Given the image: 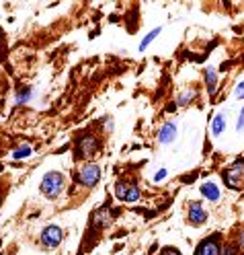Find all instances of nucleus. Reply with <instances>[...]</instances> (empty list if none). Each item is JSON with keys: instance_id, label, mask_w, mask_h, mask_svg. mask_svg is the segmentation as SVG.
I'll use <instances>...</instances> for the list:
<instances>
[{"instance_id": "nucleus-6", "label": "nucleus", "mask_w": 244, "mask_h": 255, "mask_svg": "<svg viewBox=\"0 0 244 255\" xmlns=\"http://www.w3.org/2000/svg\"><path fill=\"white\" fill-rule=\"evenodd\" d=\"M115 196L121 202H138L140 200V187L132 181H119L115 185Z\"/></svg>"}, {"instance_id": "nucleus-25", "label": "nucleus", "mask_w": 244, "mask_h": 255, "mask_svg": "<svg viewBox=\"0 0 244 255\" xmlns=\"http://www.w3.org/2000/svg\"><path fill=\"white\" fill-rule=\"evenodd\" d=\"M0 204H2V196H0Z\"/></svg>"}, {"instance_id": "nucleus-14", "label": "nucleus", "mask_w": 244, "mask_h": 255, "mask_svg": "<svg viewBox=\"0 0 244 255\" xmlns=\"http://www.w3.org/2000/svg\"><path fill=\"white\" fill-rule=\"evenodd\" d=\"M160 31H162V29H160V27H156V29H152L150 33H148V35H146V37L142 39V43H140V52H144L146 47H148V45H150V43H152V41H154V39L160 35Z\"/></svg>"}, {"instance_id": "nucleus-10", "label": "nucleus", "mask_w": 244, "mask_h": 255, "mask_svg": "<svg viewBox=\"0 0 244 255\" xmlns=\"http://www.w3.org/2000/svg\"><path fill=\"white\" fill-rule=\"evenodd\" d=\"M176 138V126L172 122H166L164 126L160 128V134H158V142L160 144H170V142Z\"/></svg>"}, {"instance_id": "nucleus-17", "label": "nucleus", "mask_w": 244, "mask_h": 255, "mask_svg": "<svg viewBox=\"0 0 244 255\" xmlns=\"http://www.w3.org/2000/svg\"><path fill=\"white\" fill-rule=\"evenodd\" d=\"M33 154V150H31V146H21V148H17L12 152V158H17V161H21V158H27V156H31Z\"/></svg>"}, {"instance_id": "nucleus-7", "label": "nucleus", "mask_w": 244, "mask_h": 255, "mask_svg": "<svg viewBox=\"0 0 244 255\" xmlns=\"http://www.w3.org/2000/svg\"><path fill=\"white\" fill-rule=\"evenodd\" d=\"M62 239H64V231L56 225H50V227H45L43 233H41V243L45 247H58L62 243Z\"/></svg>"}, {"instance_id": "nucleus-20", "label": "nucleus", "mask_w": 244, "mask_h": 255, "mask_svg": "<svg viewBox=\"0 0 244 255\" xmlns=\"http://www.w3.org/2000/svg\"><path fill=\"white\" fill-rule=\"evenodd\" d=\"M234 95H236V99H244V81H242V83H238V87H236Z\"/></svg>"}, {"instance_id": "nucleus-1", "label": "nucleus", "mask_w": 244, "mask_h": 255, "mask_svg": "<svg viewBox=\"0 0 244 255\" xmlns=\"http://www.w3.org/2000/svg\"><path fill=\"white\" fill-rule=\"evenodd\" d=\"M64 185H66V181H64V175L58 173V171H50L41 179V194L45 198H50V200H56V198H60V194L64 191Z\"/></svg>"}, {"instance_id": "nucleus-11", "label": "nucleus", "mask_w": 244, "mask_h": 255, "mask_svg": "<svg viewBox=\"0 0 244 255\" xmlns=\"http://www.w3.org/2000/svg\"><path fill=\"white\" fill-rule=\"evenodd\" d=\"M205 85H207L209 97H214V95L218 93V74H216V68L207 66V70H205Z\"/></svg>"}, {"instance_id": "nucleus-18", "label": "nucleus", "mask_w": 244, "mask_h": 255, "mask_svg": "<svg viewBox=\"0 0 244 255\" xmlns=\"http://www.w3.org/2000/svg\"><path fill=\"white\" fill-rule=\"evenodd\" d=\"M244 130V107L240 111V116H238V122H236V132H242Z\"/></svg>"}, {"instance_id": "nucleus-5", "label": "nucleus", "mask_w": 244, "mask_h": 255, "mask_svg": "<svg viewBox=\"0 0 244 255\" xmlns=\"http://www.w3.org/2000/svg\"><path fill=\"white\" fill-rule=\"evenodd\" d=\"M195 255H222V239L220 235H211L207 239H203V241L197 245V249H195Z\"/></svg>"}, {"instance_id": "nucleus-19", "label": "nucleus", "mask_w": 244, "mask_h": 255, "mask_svg": "<svg viewBox=\"0 0 244 255\" xmlns=\"http://www.w3.org/2000/svg\"><path fill=\"white\" fill-rule=\"evenodd\" d=\"M160 255H181V251H178L176 247H164L160 251Z\"/></svg>"}, {"instance_id": "nucleus-13", "label": "nucleus", "mask_w": 244, "mask_h": 255, "mask_svg": "<svg viewBox=\"0 0 244 255\" xmlns=\"http://www.w3.org/2000/svg\"><path fill=\"white\" fill-rule=\"evenodd\" d=\"M224 130H226V111H220V114L214 116V122H211V134L222 136Z\"/></svg>"}, {"instance_id": "nucleus-21", "label": "nucleus", "mask_w": 244, "mask_h": 255, "mask_svg": "<svg viewBox=\"0 0 244 255\" xmlns=\"http://www.w3.org/2000/svg\"><path fill=\"white\" fill-rule=\"evenodd\" d=\"M166 177V169H162V171H158L156 175H154V181H162Z\"/></svg>"}, {"instance_id": "nucleus-3", "label": "nucleus", "mask_w": 244, "mask_h": 255, "mask_svg": "<svg viewBox=\"0 0 244 255\" xmlns=\"http://www.w3.org/2000/svg\"><path fill=\"white\" fill-rule=\"evenodd\" d=\"M96 150H99V140H96L94 136L90 134H84V136H80L76 140V156L78 158H90Z\"/></svg>"}, {"instance_id": "nucleus-12", "label": "nucleus", "mask_w": 244, "mask_h": 255, "mask_svg": "<svg viewBox=\"0 0 244 255\" xmlns=\"http://www.w3.org/2000/svg\"><path fill=\"white\" fill-rule=\"evenodd\" d=\"M201 194L207 198V202H218L220 200V187L216 185V183H211V181H207V183H203L201 185Z\"/></svg>"}, {"instance_id": "nucleus-15", "label": "nucleus", "mask_w": 244, "mask_h": 255, "mask_svg": "<svg viewBox=\"0 0 244 255\" xmlns=\"http://www.w3.org/2000/svg\"><path fill=\"white\" fill-rule=\"evenodd\" d=\"M195 97H197V93H195V91H185L183 95H178V99H176V105L178 107H185V105H189Z\"/></svg>"}, {"instance_id": "nucleus-16", "label": "nucleus", "mask_w": 244, "mask_h": 255, "mask_svg": "<svg viewBox=\"0 0 244 255\" xmlns=\"http://www.w3.org/2000/svg\"><path fill=\"white\" fill-rule=\"evenodd\" d=\"M222 255H242V249L238 243H226L222 247Z\"/></svg>"}, {"instance_id": "nucleus-8", "label": "nucleus", "mask_w": 244, "mask_h": 255, "mask_svg": "<svg viewBox=\"0 0 244 255\" xmlns=\"http://www.w3.org/2000/svg\"><path fill=\"white\" fill-rule=\"evenodd\" d=\"M207 218H209V214L203 208V202H191L189 204V222H191L193 227L205 225Z\"/></svg>"}, {"instance_id": "nucleus-23", "label": "nucleus", "mask_w": 244, "mask_h": 255, "mask_svg": "<svg viewBox=\"0 0 244 255\" xmlns=\"http://www.w3.org/2000/svg\"><path fill=\"white\" fill-rule=\"evenodd\" d=\"M238 245H240V249H244V231H240V235H238Z\"/></svg>"}, {"instance_id": "nucleus-24", "label": "nucleus", "mask_w": 244, "mask_h": 255, "mask_svg": "<svg viewBox=\"0 0 244 255\" xmlns=\"http://www.w3.org/2000/svg\"><path fill=\"white\" fill-rule=\"evenodd\" d=\"M0 47H2V31H0Z\"/></svg>"}, {"instance_id": "nucleus-4", "label": "nucleus", "mask_w": 244, "mask_h": 255, "mask_svg": "<svg viewBox=\"0 0 244 255\" xmlns=\"http://www.w3.org/2000/svg\"><path fill=\"white\" fill-rule=\"evenodd\" d=\"M76 179H78L80 185H84V187H94L96 183H99V179H101V169H99V165H94V163L84 165L82 169L78 171Z\"/></svg>"}, {"instance_id": "nucleus-22", "label": "nucleus", "mask_w": 244, "mask_h": 255, "mask_svg": "<svg viewBox=\"0 0 244 255\" xmlns=\"http://www.w3.org/2000/svg\"><path fill=\"white\" fill-rule=\"evenodd\" d=\"M29 97H31V91H23V93H21V97H19V103H23V101L29 99Z\"/></svg>"}, {"instance_id": "nucleus-9", "label": "nucleus", "mask_w": 244, "mask_h": 255, "mask_svg": "<svg viewBox=\"0 0 244 255\" xmlns=\"http://www.w3.org/2000/svg\"><path fill=\"white\" fill-rule=\"evenodd\" d=\"M113 216H115V212H113V210L109 208V204H107V206H101L99 210H94L90 218H92V225H94L96 229H107V227L111 225Z\"/></svg>"}, {"instance_id": "nucleus-2", "label": "nucleus", "mask_w": 244, "mask_h": 255, "mask_svg": "<svg viewBox=\"0 0 244 255\" xmlns=\"http://www.w3.org/2000/svg\"><path fill=\"white\" fill-rule=\"evenodd\" d=\"M222 177H224V183L230 189H240L242 183H244V158L234 161L230 167L222 173Z\"/></svg>"}]
</instances>
